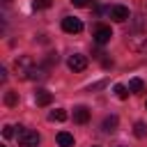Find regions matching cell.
Segmentation results:
<instances>
[{
  "label": "cell",
  "instance_id": "1",
  "mask_svg": "<svg viewBox=\"0 0 147 147\" xmlns=\"http://www.w3.org/2000/svg\"><path fill=\"white\" fill-rule=\"evenodd\" d=\"M34 69V57L32 55H21V57H16V62H14V71H16V76L18 78H30V71Z\"/></svg>",
  "mask_w": 147,
  "mask_h": 147
},
{
  "label": "cell",
  "instance_id": "2",
  "mask_svg": "<svg viewBox=\"0 0 147 147\" xmlns=\"http://www.w3.org/2000/svg\"><path fill=\"white\" fill-rule=\"evenodd\" d=\"M126 46L133 53H147V32H131V34H126Z\"/></svg>",
  "mask_w": 147,
  "mask_h": 147
},
{
  "label": "cell",
  "instance_id": "3",
  "mask_svg": "<svg viewBox=\"0 0 147 147\" xmlns=\"http://www.w3.org/2000/svg\"><path fill=\"white\" fill-rule=\"evenodd\" d=\"M39 142H41V138H39L37 131L18 126V147H37Z\"/></svg>",
  "mask_w": 147,
  "mask_h": 147
},
{
  "label": "cell",
  "instance_id": "4",
  "mask_svg": "<svg viewBox=\"0 0 147 147\" xmlns=\"http://www.w3.org/2000/svg\"><path fill=\"white\" fill-rule=\"evenodd\" d=\"M62 30L69 32V34H78V32H83V21L74 18V16H64L62 18Z\"/></svg>",
  "mask_w": 147,
  "mask_h": 147
},
{
  "label": "cell",
  "instance_id": "5",
  "mask_svg": "<svg viewBox=\"0 0 147 147\" xmlns=\"http://www.w3.org/2000/svg\"><path fill=\"white\" fill-rule=\"evenodd\" d=\"M108 16H110L115 23H124V21L129 18V9H126L124 5H113V7H108Z\"/></svg>",
  "mask_w": 147,
  "mask_h": 147
},
{
  "label": "cell",
  "instance_id": "6",
  "mask_svg": "<svg viewBox=\"0 0 147 147\" xmlns=\"http://www.w3.org/2000/svg\"><path fill=\"white\" fill-rule=\"evenodd\" d=\"M67 64H69L71 71H85V69H87V57L80 55V53H74V55H69Z\"/></svg>",
  "mask_w": 147,
  "mask_h": 147
},
{
  "label": "cell",
  "instance_id": "7",
  "mask_svg": "<svg viewBox=\"0 0 147 147\" xmlns=\"http://www.w3.org/2000/svg\"><path fill=\"white\" fill-rule=\"evenodd\" d=\"M94 41L101 46V44H106V41H110V37H113V30H110V25H96L94 28Z\"/></svg>",
  "mask_w": 147,
  "mask_h": 147
},
{
  "label": "cell",
  "instance_id": "8",
  "mask_svg": "<svg viewBox=\"0 0 147 147\" xmlns=\"http://www.w3.org/2000/svg\"><path fill=\"white\" fill-rule=\"evenodd\" d=\"M74 122L76 124H87L90 122V110L85 106H76L74 108Z\"/></svg>",
  "mask_w": 147,
  "mask_h": 147
},
{
  "label": "cell",
  "instance_id": "9",
  "mask_svg": "<svg viewBox=\"0 0 147 147\" xmlns=\"http://www.w3.org/2000/svg\"><path fill=\"white\" fill-rule=\"evenodd\" d=\"M117 126H119L117 115H108V117L103 119V124H101V129H103L106 133H115V131H117Z\"/></svg>",
  "mask_w": 147,
  "mask_h": 147
},
{
  "label": "cell",
  "instance_id": "10",
  "mask_svg": "<svg viewBox=\"0 0 147 147\" xmlns=\"http://www.w3.org/2000/svg\"><path fill=\"white\" fill-rule=\"evenodd\" d=\"M34 101H37V106H48L53 101V94L46 92V90H37L34 92Z\"/></svg>",
  "mask_w": 147,
  "mask_h": 147
},
{
  "label": "cell",
  "instance_id": "11",
  "mask_svg": "<svg viewBox=\"0 0 147 147\" xmlns=\"http://www.w3.org/2000/svg\"><path fill=\"white\" fill-rule=\"evenodd\" d=\"M55 140H57V145H60V147H74V136H71V133H67V131H60Z\"/></svg>",
  "mask_w": 147,
  "mask_h": 147
},
{
  "label": "cell",
  "instance_id": "12",
  "mask_svg": "<svg viewBox=\"0 0 147 147\" xmlns=\"http://www.w3.org/2000/svg\"><path fill=\"white\" fill-rule=\"evenodd\" d=\"M129 90H131V94H140V92L145 90V83H142L140 78H131V80H129Z\"/></svg>",
  "mask_w": 147,
  "mask_h": 147
},
{
  "label": "cell",
  "instance_id": "13",
  "mask_svg": "<svg viewBox=\"0 0 147 147\" xmlns=\"http://www.w3.org/2000/svg\"><path fill=\"white\" fill-rule=\"evenodd\" d=\"M113 92H115L117 99H129V94H131V90H129L126 85H122V83H117V85L113 87Z\"/></svg>",
  "mask_w": 147,
  "mask_h": 147
},
{
  "label": "cell",
  "instance_id": "14",
  "mask_svg": "<svg viewBox=\"0 0 147 147\" xmlns=\"http://www.w3.org/2000/svg\"><path fill=\"white\" fill-rule=\"evenodd\" d=\"M51 119H53V122H64V119H67V110H64V108H55V110L51 113Z\"/></svg>",
  "mask_w": 147,
  "mask_h": 147
},
{
  "label": "cell",
  "instance_id": "15",
  "mask_svg": "<svg viewBox=\"0 0 147 147\" xmlns=\"http://www.w3.org/2000/svg\"><path fill=\"white\" fill-rule=\"evenodd\" d=\"M133 133H136V138H145V133H147L145 122H136V124H133Z\"/></svg>",
  "mask_w": 147,
  "mask_h": 147
},
{
  "label": "cell",
  "instance_id": "16",
  "mask_svg": "<svg viewBox=\"0 0 147 147\" xmlns=\"http://www.w3.org/2000/svg\"><path fill=\"white\" fill-rule=\"evenodd\" d=\"M5 103H7V106H16V103H18V94L11 92V90L5 92Z\"/></svg>",
  "mask_w": 147,
  "mask_h": 147
},
{
  "label": "cell",
  "instance_id": "17",
  "mask_svg": "<svg viewBox=\"0 0 147 147\" xmlns=\"http://www.w3.org/2000/svg\"><path fill=\"white\" fill-rule=\"evenodd\" d=\"M51 5V0H34V9H46Z\"/></svg>",
  "mask_w": 147,
  "mask_h": 147
},
{
  "label": "cell",
  "instance_id": "18",
  "mask_svg": "<svg viewBox=\"0 0 147 147\" xmlns=\"http://www.w3.org/2000/svg\"><path fill=\"white\" fill-rule=\"evenodd\" d=\"M69 2H71L74 7H87V5H90V0H69ZM92 2H94V0H92Z\"/></svg>",
  "mask_w": 147,
  "mask_h": 147
},
{
  "label": "cell",
  "instance_id": "19",
  "mask_svg": "<svg viewBox=\"0 0 147 147\" xmlns=\"http://www.w3.org/2000/svg\"><path fill=\"white\" fill-rule=\"evenodd\" d=\"M2 136H5V138H11V136H14V126H9V124H7V126L2 129Z\"/></svg>",
  "mask_w": 147,
  "mask_h": 147
},
{
  "label": "cell",
  "instance_id": "20",
  "mask_svg": "<svg viewBox=\"0 0 147 147\" xmlns=\"http://www.w3.org/2000/svg\"><path fill=\"white\" fill-rule=\"evenodd\" d=\"M0 80H2V83L7 80V69H5V67H0Z\"/></svg>",
  "mask_w": 147,
  "mask_h": 147
},
{
  "label": "cell",
  "instance_id": "21",
  "mask_svg": "<svg viewBox=\"0 0 147 147\" xmlns=\"http://www.w3.org/2000/svg\"><path fill=\"white\" fill-rule=\"evenodd\" d=\"M2 2H11V0H2Z\"/></svg>",
  "mask_w": 147,
  "mask_h": 147
},
{
  "label": "cell",
  "instance_id": "22",
  "mask_svg": "<svg viewBox=\"0 0 147 147\" xmlns=\"http://www.w3.org/2000/svg\"><path fill=\"white\" fill-rule=\"evenodd\" d=\"M94 147H99V145H94Z\"/></svg>",
  "mask_w": 147,
  "mask_h": 147
}]
</instances>
